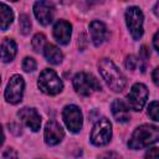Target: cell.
I'll return each mask as SVG.
<instances>
[{
    "instance_id": "6da1fadb",
    "label": "cell",
    "mask_w": 159,
    "mask_h": 159,
    "mask_svg": "<svg viewBox=\"0 0 159 159\" xmlns=\"http://www.w3.org/2000/svg\"><path fill=\"white\" fill-rule=\"evenodd\" d=\"M98 70L102 78L106 81L108 87L114 92H120L124 89L127 84V80L124 75L119 71V68L111 61L109 58H102L98 62Z\"/></svg>"
},
{
    "instance_id": "7a4b0ae2",
    "label": "cell",
    "mask_w": 159,
    "mask_h": 159,
    "mask_svg": "<svg viewBox=\"0 0 159 159\" xmlns=\"http://www.w3.org/2000/svg\"><path fill=\"white\" fill-rule=\"evenodd\" d=\"M159 140V128L152 124H142L137 127L128 142V147L133 150L143 149Z\"/></svg>"
},
{
    "instance_id": "3957f363",
    "label": "cell",
    "mask_w": 159,
    "mask_h": 159,
    "mask_svg": "<svg viewBox=\"0 0 159 159\" xmlns=\"http://www.w3.org/2000/svg\"><path fill=\"white\" fill-rule=\"evenodd\" d=\"M37 86L41 89V92H43L45 94H48V96H55V94L60 93L63 88V83H62L61 78L51 68H45L40 73Z\"/></svg>"
},
{
    "instance_id": "277c9868",
    "label": "cell",
    "mask_w": 159,
    "mask_h": 159,
    "mask_svg": "<svg viewBox=\"0 0 159 159\" xmlns=\"http://www.w3.org/2000/svg\"><path fill=\"white\" fill-rule=\"evenodd\" d=\"M73 87L78 94L84 97H88L93 92L102 89L98 80L93 75L86 72H80L73 77Z\"/></svg>"
},
{
    "instance_id": "5b68a950",
    "label": "cell",
    "mask_w": 159,
    "mask_h": 159,
    "mask_svg": "<svg viewBox=\"0 0 159 159\" xmlns=\"http://www.w3.org/2000/svg\"><path fill=\"white\" fill-rule=\"evenodd\" d=\"M112 138V124L107 118L98 119L91 132V143L96 147H103L109 143Z\"/></svg>"
},
{
    "instance_id": "8992f818",
    "label": "cell",
    "mask_w": 159,
    "mask_h": 159,
    "mask_svg": "<svg viewBox=\"0 0 159 159\" xmlns=\"http://www.w3.org/2000/svg\"><path fill=\"white\" fill-rule=\"evenodd\" d=\"M143 12L137 6H130L125 11V22L134 40H139L143 35Z\"/></svg>"
},
{
    "instance_id": "52a82bcc",
    "label": "cell",
    "mask_w": 159,
    "mask_h": 159,
    "mask_svg": "<svg viewBox=\"0 0 159 159\" xmlns=\"http://www.w3.org/2000/svg\"><path fill=\"white\" fill-rule=\"evenodd\" d=\"M148 99V88L143 83H135L132 86L129 93L127 94V101L129 108L135 112H140L145 106Z\"/></svg>"
},
{
    "instance_id": "ba28073f",
    "label": "cell",
    "mask_w": 159,
    "mask_h": 159,
    "mask_svg": "<svg viewBox=\"0 0 159 159\" xmlns=\"http://www.w3.org/2000/svg\"><path fill=\"white\" fill-rule=\"evenodd\" d=\"M62 118H63V122L70 132L78 133L82 129L83 117H82L81 109L77 106H75V104L66 106L62 111Z\"/></svg>"
},
{
    "instance_id": "9c48e42d",
    "label": "cell",
    "mask_w": 159,
    "mask_h": 159,
    "mask_svg": "<svg viewBox=\"0 0 159 159\" xmlns=\"http://www.w3.org/2000/svg\"><path fill=\"white\" fill-rule=\"evenodd\" d=\"M24 88H25L24 78L20 75L11 76L10 81L7 82V86L5 88V99L11 104L19 103L22 99Z\"/></svg>"
},
{
    "instance_id": "30bf717a",
    "label": "cell",
    "mask_w": 159,
    "mask_h": 159,
    "mask_svg": "<svg viewBox=\"0 0 159 159\" xmlns=\"http://www.w3.org/2000/svg\"><path fill=\"white\" fill-rule=\"evenodd\" d=\"M34 14L41 25H50L55 16V6L48 0H37L34 4Z\"/></svg>"
},
{
    "instance_id": "8fae6325",
    "label": "cell",
    "mask_w": 159,
    "mask_h": 159,
    "mask_svg": "<svg viewBox=\"0 0 159 159\" xmlns=\"http://www.w3.org/2000/svg\"><path fill=\"white\" fill-rule=\"evenodd\" d=\"M17 117L32 130V132H37L41 127V117L39 114V112L35 108H29V107H24L17 112Z\"/></svg>"
},
{
    "instance_id": "7c38bea8",
    "label": "cell",
    "mask_w": 159,
    "mask_h": 159,
    "mask_svg": "<svg viewBox=\"0 0 159 159\" xmlns=\"http://www.w3.org/2000/svg\"><path fill=\"white\" fill-rule=\"evenodd\" d=\"M65 132L56 120H48L45 127V143L47 145H56L63 139Z\"/></svg>"
},
{
    "instance_id": "4fadbf2b",
    "label": "cell",
    "mask_w": 159,
    "mask_h": 159,
    "mask_svg": "<svg viewBox=\"0 0 159 159\" xmlns=\"http://www.w3.org/2000/svg\"><path fill=\"white\" fill-rule=\"evenodd\" d=\"M72 26L66 20H58L53 26V37L60 45H67L71 40Z\"/></svg>"
},
{
    "instance_id": "5bb4252c",
    "label": "cell",
    "mask_w": 159,
    "mask_h": 159,
    "mask_svg": "<svg viewBox=\"0 0 159 159\" xmlns=\"http://www.w3.org/2000/svg\"><path fill=\"white\" fill-rule=\"evenodd\" d=\"M89 35H91V40L93 42V45L96 47H98L99 45L103 43V41L107 37V27L103 22L94 20L89 24Z\"/></svg>"
},
{
    "instance_id": "9a60e30c",
    "label": "cell",
    "mask_w": 159,
    "mask_h": 159,
    "mask_svg": "<svg viewBox=\"0 0 159 159\" xmlns=\"http://www.w3.org/2000/svg\"><path fill=\"white\" fill-rule=\"evenodd\" d=\"M112 114L114 119L119 123H127L130 118L129 116V106H127L122 99H114L111 104Z\"/></svg>"
},
{
    "instance_id": "2e32d148",
    "label": "cell",
    "mask_w": 159,
    "mask_h": 159,
    "mask_svg": "<svg viewBox=\"0 0 159 159\" xmlns=\"http://www.w3.org/2000/svg\"><path fill=\"white\" fill-rule=\"evenodd\" d=\"M17 52V46L16 42L12 39H4L1 43V60L2 62H10L14 60Z\"/></svg>"
},
{
    "instance_id": "e0dca14e",
    "label": "cell",
    "mask_w": 159,
    "mask_h": 159,
    "mask_svg": "<svg viewBox=\"0 0 159 159\" xmlns=\"http://www.w3.org/2000/svg\"><path fill=\"white\" fill-rule=\"evenodd\" d=\"M43 55L51 65H58L63 60V55H62L61 50L52 43H46V46L43 48Z\"/></svg>"
},
{
    "instance_id": "ac0fdd59",
    "label": "cell",
    "mask_w": 159,
    "mask_h": 159,
    "mask_svg": "<svg viewBox=\"0 0 159 159\" xmlns=\"http://www.w3.org/2000/svg\"><path fill=\"white\" fill-rule=\"evenodd\" d=\"M12 20H14L12 10L7 5L1 4V30L6 31L10 27V25L12 24Z\"/></svg>"
},
{
    "instance_id": "d6986e66",
    "label": "cell",
    "mask_w": 159,
    "mask_h": 159,
    "mask_svg": "<svg viewBox=\"0 0 159 159\" xmlns=\"http://www.w3.org/2000/svg\"><path fill=\"white\" fill-rule=\"evenodd\" d=\"M31 46L35 52H40L45 48L46 46V37L43 34H36L31 41Z\"/></svg>"
},
{
    "instance_id": "ffe728a7",
    "label": "cell",
    "mask_w": 159,
    "mask_h": 159,
    "mask_svg": "<svg viewBox=\"0 0 159 159\" xmlns=\"http://www.w3.org/2000/svg\"><path fill=\"white\" fill-rule=\"evenodd\" d=\"M19 26H20V31L22 35H27L31 30V21L30 17L25 14H21L19 17Z\"/></svg>"
},
{
    "instance_id": "44dd1931",
    "label": "cell",
    "mask_w": 159,
    "mask_h": 159,
    "mask_svg": "<svg viewBox=\"0 0 159 159\" xmlns=\"http://www.w3.org/2000/svg\"><path fill=\"white\" fill-rule=\"evenodd\" d=\"M148 116L155 120L159 122V102H152L148 107Z\"/></svg>"
},
{
    "instance_id": "7402d4cb",
    "label": "cell",
    "mask_w": 159,
    "mask_h": 159,
    "mask_svg": "<svg viewBox=\"0 0 159 159\" xmlns=\"http://www.w3.org/2000/svg\"><path fill=\"white\" fill-rule=\"evenodd\" d=\"M37 67V63L36 61L32 58V57H25L24 61H22V70L25 72H32L35 71Z\"/></svg>"
},
{
    "instance_id": "603a6c76",
    "label": "cell",
    "mask_w": 159,
    "mask_h": 159,
    "mask_svg": "<svg viewBox=\"0 0 159 159\" xmlns=\"http://www.w3.org/2000/svg\"><path fill=\"white\" fill-rule=\"evenodd\" d=\"M138 65H139V61L137 60V57H135L134 55H129V56H127V58H125V67H127L128 70L134 71V70L137 68Z\"/></svg>"
},
{
    "instance_id": "cb8c5ba5",
    "label": "cell",
    "mask_w": 159,
    "mask_h": 159,
    "mask_svg": "<svg viewBox=\"0 0 159 159\" xmlns=\"http://www.w3.org/2000/svg\"><path fill=\"white\" fill-rule=\"evenodd\" d=\"M149 58V52H148V48L147 46H142L140 48V53H139V63L143 62V66H142V72L145 71V63H147V60Z\"/></svg>"
},
{
    "instance_id": "d4e9b609",
    "label": "cell",
    "mask_w": 159,
    "mask_h": 159,
    "mask_svg": "<svg viewBox=\"0 0 159 159\" xmlns=\"http://www.w3.org/2000/svg\"><path fill=\"white\" fill-rule=\"evenodd\" d=\"M145 158H159V148H150L145 153Z\"/></svg>"
},
{
    "instance_id": "484cf974",
    "label": "cell",
    "mask_w": 159,
    "mask_h": 159,
    "mask_svg": "<svg viewBox=\"0 0 159 159\" xmlns=\"http://www.w3.org/2000/svg\"><path fill=\"white\" fill-rule=\"evenodd\" d=\"M11 157H12V158H16V157H17V153L14 152V149H11V148H10V149H6V150L2 153V158H4V159L11 158Z\"/></svg>"
},
{
    "instance_id": "4316f807",
    "label": "cell",
    "mask_w": 159,
    "mask_h": 159,
    "mask_svg": "<svg viewBox=\"0 0 159 159\" xmlns=\"http://www.w3.org/2000/svg\"><path fill=\"white\" fill-rule=\"evenodd\" d=\"M152 78H153V82H154L157 86H159V67H157V68L153 71Z\"/></svg>"
},
{
    "instance_id": "83f0119b",
    "label": "cell",
    "mask_w": 159,
    "mask_h": 159,
    "mask_svg": "<svg viewBox=\"0 0 159 159\" xmlns=\"http://www.w3.org/2000/svg\"><path fill=\"white\" fill-rule=\"evenodd\" d=\"M153 46H154V48L157 50V52L159 53V31L154 35V37H153Z\"/></svg>"
},
{
    "instance_id": "f1b7e54d",
    "label": "cell",
    "mask_w": 159,
    "mask_h": 159,
    "mask_svg": "<svg viewBox=\"0 0 159 159\" xmlns=\"http://www.w3.org/2000/svg\"><path fill=\"white\" fill-rule=\"evenodd\" d=\"M153 11H154V14H155V16L157 17H159V0L155 2V5H154V7H153Z\"/></svg>"
},
{
    "instance_id": "f546056e",
    "label": "cell",
    "mask_w": 159,
    "mask_h": 159,
    "mask_svg": "<svg viewBox=\"0 0 159 159\" xmlns=\"http://www.w3.org/2000/svg\"><path fill=\"white\" fill-rule=\"evenodd\" d=\"M10 1H17V0H10Z\"/></svg>"
},
{
    "instance_id": "4dcf8cb0",
    "label": "cell",
    "mask_w": 159,
    "mask_h": 159,
    "mask_svg": "<svg viewBox=\"0 0 159 159\" xmlns=\"http://www.w3.org/2000/svg\"><path fill=\"white\" fill-rule=\"evenodd\" d=\"M123 1H127V0H123Z\"/></svg>"
}]
</instances>
